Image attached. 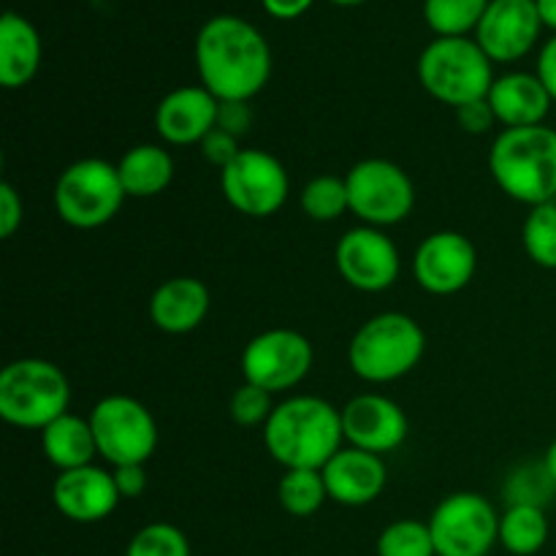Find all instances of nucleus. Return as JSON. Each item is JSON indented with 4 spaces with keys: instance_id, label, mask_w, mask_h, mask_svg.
Here are the masks:
<instances>
[{
    "instance_id": "nucleus-1",
    "label": "nucleus",
    "mask_w": 556,
    "mask_h": 556,
    "mask_svg": "<svg viewBox=\"0 0 556 556\" xmlns=\"http://www.w3.org/2000/svg\"><path fill=\"white\" fill-rule=\"evenodd\" d=\"M195 65L201 87L217 101H244L258 96L271 76V49L248 20L212 16L195 36Z\"/></svg>"
},
{
    "instance_id": "nucleus-2",
    "label": "nucleus",
    "mask_w": 556,
    "mask_h": 556,
    "mask_svg": "<svg viewBox=\"0 0 556 556\" xmlns=\"http://www.w3.org/2000/svg\"><path fill=\"white\" fill-rule=\"evenodd\" d=\"M264 445L286 470H324L345 448L342 413L320 396H291L264 424Z\"/></svg>"
},
{
    "instance_id": "nucleus-3",
    "label": "nucleus",
    "mask_w": 556,
    "mask_h": 556,
    "mask_svg": "<svg viewBox=\"0 0 556 556\" xmlns=\"http://www.w3.org/2000/svg\"><path fill=\"white\" fill-rule=\"evenodd\" d=\"M489 172L503 193L530 210L556 201V130L505 128L489 152Z\"/></svg>"
},
{
    "instance_id": "nucleus-4",
    "label": "nucleus",
    "mask_w": 556,
    "mask_h": 556,
    "mask_svg": "<svg viewBox=\"0 0 556 556\" xmlns=\"http://www.w3.org/2000/svg\"><path fill=\"white\" fill-rule=\"evenodd\" d=\"M427 351V334L405 313H380L353 334L348 364L367 383H391L418 367Z\"/></svg>"
},
{
    "instance_id": "nucleus-5",
    "label": "nucleus",
    "mask_w": 556,
    "mask_h": 556,
    "mask_svg": "<svg viewBox=\"0 0 556 556\" xmlns=\"http://www.w3.org/2000/svg\"><path fill=\"white\" fill-rule=\"evenodd\" d=\"M71 383L47 358H16L0 372V418L20 429H47L68 413Z\"/></svg>"
},
{
    "instance_id": "nucleus-6",
    "label": "nucleus",
    "mask_w": 556,
    "mask_h": 556,
    "mask_svg": "<svg viewBox=\"0 0 556 556\" xmlns=\"http://www.w3.org/2000/svg\"><path fill=\"white\" fill-rule=\"evenodd\" d=\"M418 79L429 96L459 109L489 98L494 85L492 60L467 36L434 38L418 58Z\"/></svg>"
},
{
    "instance_id": "nucleus-7",
    "label": "nucleus",
    "mask_w": 556,
    "mask_h": 556,
    "mask_svg": "<svg viewBox=\"0 0 556 556\" xmlns=\"http://www.w3.org/2000/svg\"><path fill=\"white\" fill-rule=\"evenodd\" d=\"M128 199L114 163L85 157L65 168L54 182V210L71 228H101L119 212Z\"/></svg>"
},
{
    "instance_id": "nucleus-8",
    "label": "nucleus",
    "mask_w": 556,
    "mask_h": 556,
    "mask_svg": "<svg viewBox=\"0 0 556 556\" xmlns=\"http://www.w3.org/2000/svg\"><path fill=\"white\" fill-rule=\"evenodd\" d=\"M98 456L112 467L147 465L157 448V424L139 400L125 394L103 396L90 413Z\"/></svg>"
},
{
    "instance_id": "nucleus-9",
    "label": "nucleus",
    "mask_w": 556,
    "mask_h": 556,
    "mask_svg": "<svg viewBox=\"0 0 556 556\" xmlns=\"http://www.w3.org/2000/svg\"><path fill=\"white\" fill-rule=\"evenodd\" d=\"M345 185L348 199H351V212L364 226H396L416 206L413 179L396 163L383 161V157L358 161L348 172Z\"/></svg>"
},
{
    "instance_id": "nucleus-10",
    "label": "nucleus",
    "mask_w": 556,
    "mask_h": 556,
    "mask_svg": "<svg viewBox=\"0 0 556 556\" xmlns=\"http://www.w3.org/2000/svg\"><path fill=\"white\" fill-rule=\"evenodd\" d=\"M438 556H486L500 543V516L483 494L456 492L429 516Z\"/></svg>"
},
{
    "instance_id": "nucleus-11",
    "label": "nucleus",
    "mask_w": 556,
    "mask_h": 556,
    "mask_svg": "<svg viewBox=\"0 0 556 556\" xmlns=\"http://www.w3.org/2000/svg\"><path fill=\"white\" fill-rule=\"evenodd\" d=\"M315 362L313 345L296 329H269L244 345L242 375L269 394L296 389L309 375Z\"/></svg>"
},
{
    "instance_id": "nucleus-12",
    "label": "nucleus",
    "mask_w": 556,
    "mask_h": 556,
    "mask_svg": "<svg viewBox=\"0 0 556 556\" xmlns=\"http://www.w3.org/2000/svg\"><path fill=\"white\" fill-rule=\"evenodd\" d=\"M220 188L228 204L248 217H269L286 204L288 172L271 152L242 150L231 166L220 172Z\"/></svg>"
},
{
    "instance_id": "nucleus-13",
    "label": "nucleus",
    "mask_w": 556,
    "mask_h": 556,
    "mask_svg": "<svg viewBox=\"0 0 556 556\" xmlns=\"http://www.w3.org/2000/svg\"><path fill=\"white\" fill-rule=\"evenodd\" d=\"M334 264L342 280L364 293L389 291L400 277V250L380 228L358 226L340 237Z\"/></svg>"
},
{
    "instance_id": "nucleus-14",
    "label": "nucleus",
    "mask_w": 556,
    "mask_h": 556,
    "mask_svg": "<svg viewBox=\"0 0 556 556\" xmlns=\"http://www.w3.org/2000/svg\"><path fill=\"white\" fill-rule=\"evenodd\" d=\"M478 269V250L465 233L438 231L429 233L416 250L413 271L418 286L432 296H451L470 286Z\"/></svg>"
},
{
    "instance_id": "nucleus-15",
    "label": "nucleus",
    "mask_w": 556,
    "mask_h": 556,
    "mask_svg": "<svg viewBox=\"0 0 556 556\" xmlns=\"http://www.w3.org/2000/svg\"><path fill=\"white\" fill-rule=\"evenodd\" d=\"M345 443L369 454H391L410 434V421L394 400L383 394H358L342 407Z\"/></svg>"
},
{
    "instance_id": "nucleus-16",
    "label": "nucleus",
    "mask_w": 556,
    "mask_h": 556,
    "mask_svg": "<svg viewBox=\"0 0 556 556\" xmlns=\"http://www.w3.org/2000/svg\"><path fill=\"white\" fill-rule=\"evenodd\" d=\"M541 27L535 0H489L476 41L492 63H514L535 47Z\"/></svg>"
},
{
    "instance_id": "nucleus-17",
    "label": "nucleus",
    "mask_w": 556,
    "mask_h": 556,
    "mask_svg": "<svg viewBox=\"0 0 556 556\" xmlns=\"http://www.w3.org/2000/svg\"><path fill=\"white\" fill-rule=\"evenodd\" d=\"M119 500L123 497L114 483V472L96 465L60 472L52 486L54 508L76 525H96V521L109 519Z\"/></svg>"
},
{
    "instance_id": "nucleus-18",
    "label": "nucleus",
    "mask_w": 556,
    "mask_h": 556,
    "mask_svg": "<svg viewBox=\"0 0 556 556\" xmlns=\"http://www.w3.org/2000/svg\"><path fill=\"white\" fill-rule=\"evenodd\" d=\"M220 101L206 87H177L155 112V128L163 141L174 147L201 144L217 128Z\"/></svg>"
},
{
    "instance_id": "nucleus-19",
    "label": "nucleus",
    "mask_w": 556,
    "mask_h": 556,
    "mask_svg": "<svg viewBox=\"0 0 556 556\" xmlns=\"http://www.w3.org/2000/svg\"><path fill=\"white\" fill-rule=\"evenodd\" d=\"M324 481L329 489V500L348 505V508H362L375 503L383 494L389 472L383 459L369 451L345 445L334 459L324 467Z\"/></svg>"
},
{
    "instance_id": "nucleus-20",
    "label": "nucleus",
    "mask_w": 556,
    "mask_h": 556,
    "mask_svg": "<svg viewBox=\"0 0 556 556\" xmlns=\"http://www.w3.org/2000/svg\"><path fill=\"white\" fill-rule=\"evenodd\" d=\"M210 313V291L195 277H172L161 282L150 299V318L166 334H188L204 324Z\"/></svg>"
},
{
    "instance_id": "nucleus-21",
    "label": "nucleus",
    "mask_w": 556,
    "mask_h": 556,
    "mask_svg": "<svg viewBox=\"0 0 556 556\" xmlns=\"http://www.w3.org/2000/svg\"><path fill=\"white\" fill-rule=\"evenodd\" d=\"M554 98L538 79V74H503L494 79L489 90V103H492L497 123L505 128H532L543 125Z\"/></svg>"
},
{
    "instance_id": "nucleus-22",
    "label": "nucleus",
    "mask_w": 556,
    "mask_h": 556,
    "mask_svg": "<svg viewBox=\"0 0 556 556\" xmlns=\"http://www.w3.org/2000/svg\"><path fill=\"white\" fill-rule=\"evenodd\" d=\"M41 65V36L30 20L5 11L0 20V85L20 90Z\"/></svg>"
},
{
    "instance_id": "nucleus-23",
    "label": "nucleus",
    "mask_w": 556,
    "mask_h": 556,
    "mask_svg": "<svg viewBox=\"0 0 556 556\" xmlns=\"http://www.w3.org/2000/svg\"><path fill=\"white\" fill-rule=\"evenodd\" d=\"M41 448L43 456L58 467L60 472L79 470V467L92 465L98 456L96 434H92L90 418L65 413L58 421L41 429Z\"/></svg>"
},
{
    "instance_id": "nucleus-24",
    "label": "nucleus",
    "mask_w": 556,
    "mask_h": 556,
    "mask_svg": "<svg viewBox=\"0 0 556 556\" xmlns=\"http://www.w3.org/2000/svg\"><path fill=\"white\" fill-rule=\"evenodd\" d=\"M117 172L125 193L134 199H152L172 185L174 157L157 144H136L119 157Z\"/></svg>"
},
{
    "instance_id": "nucleus-25",
    "label": "nucleus",
    "mask_w": 556,
    "mask_h": 556,
    "mask_svg": "<svg viewBox=\"0 0 556 556\" xmlns=\"http://www.w3.org/2000/svg\"><path fill=\"white\" fill-rule=\"evenodd\" d=\"M548 541V519L541 505H508L500 516V543L514 556H532Z\"/></svg>"
},
{
    "instance_id": "nucleus-26",
    "label": "nucleus",
    "mask_w": 556,
    "mask_h": 556,
    "mask_svg": "<svg viewBox=\"0 0 556 556\" xmlns=\"http://www.w3.org/2000/svg\"><path fill=\"white\" fill-rule=\"evenodd\" d=\"M489 0H424V20L438 38H462L478 30Z\"/></svg>"
},
{
    "instance_id": "nucleus-27",
    "label": "nucleus",
    "mask_w": 556,
    "mask_h": 556,
    "mask_svg": "<svg viewBox=\"0 0 556 556\" xmlns=\"http://www.w3.org/2000/svg\"><path fill=\"white\" fill-rule=\"evenodd\" d=\"M277 500H280L282 510L296 519H307L315 516L324 503L329 500V489H326L324 472L320 470H286L280 486H277Z\"/></svg>"
},
{
    "instance_id": "nucleus-28",
    "label": "nucleus",
    "mask_w": 556,
    "mask_h": 556,
    "mask_svg": "<svg viewBox=\"0 0 556 556\" xmlns=\"http://www.w3.org/2000/svg\"><path fill=\"white\" fill-rule=\"evenodd\" d=\"M521 242L532 264L556 269V201L532 206L521 228Z\"/></svg>"
},
{
    "instance_id": "nucleus-29",
    "label": "nucleus",
    "mask_w": 556,
    "mask_h": 556,
    "mask_svg": "<svg viewBox=\"0 0 556 556\" xmlns=\"http://www.w3.org/2000/svg\"><path fill=\"white\" fill-rule=\"evenodd\" d=\"M302 210L304 215L318 223H331L345 215L351 210L345 179L331 177V174L309 179L302 190Z\"/></svg>"
},
{
    "instance_id": "nucleus-30",
    "label": "nucleus",
    "mask_w": 556,
    "mask_h": 556,
    "mask_svg": "<svg viewBox=\"0 0 556 556\" xmlns=\"http://www.w3.org/2000/svg\"><path fill=\"white\" fill-rule=\"evenodd\" d=\"M378 556H438L429 525L413 519L389 525L378 538Z\"/></svg>"
},
{
    "instance_id": "nucleus-31",
    "label": "nucleus",
    "mask_w": 556,
    "mask_h": 556,
    "mask_svg": "<svg viewBox=\"0 0 556 556\" xmlns=\"http://www.w3.org/2000/svg\"><path fill=\"white\" fill-rule=\"evenodd\" d=\"M125 556H190V543L179 527L155 521L130 538Z\"/></svg>"
},
{
    "instance_id": "nucleus-32",
    "label": "nucleus",
    "mask_w": 556,
    "mask_h": 556,
    "mask_svg": "<svg viewBox=\"0 0 556 556\" xmlns=\"http://www.w3.org/2000/svg\"><path fill=\"white\" fill-rule=\"evenodd\" d=\"M271 396L275 394L253 383L239 386L231 394V402H228V413H231L233 424H239V427H264L269 421L271 410H275Z\"/></svg>"
},
{
    "instance_id": "nucleus-33",
    "label": "nucleus",
    "mask_w": 556,
    "mask_h": 556,
    "mask_svg": "<svg viewBox=\"0 0 556 556\" xmlns=\"http://www.w3.org/2000/svg\"><path fill=\"white\" fill-rule=\"evenodd\" d=\"M556 489V483L548 476L546 465L525 467V470L516 472L508 483V500L510 505H541L548 500Z\"/></svg>"
},
{
    "instance_id": "nucleus-34",
    "label": "nucleus",
    "mask_w": 556,
    "mask_h": 556,
    "mask_svg": "<svg viewBox=\"0 0 556 556\" xmlns=\"http://www.w3.org/2000/svg\"><path fill=\"white\" fill-rule=\"evenodd\" d=\"M239 152H242V147H239L237 136L228 134V130L223 128H215L204 141H201V155L206 157V163L220 168V172L237 161Z\"/></svg>"
},
{
    "instance_id": "nucleus-35",
    "label": "nucleus",
    "mask_w": 556,
    "mask_h": 556,
    "mask_svg": "<svg viewBox=\"0 0 556 556\" xmlns=\"http://www.w3.org/2000/svg\"><path fill=\"white\" fill-rule=\"evenodd\" d=\"M22 220H25V206H22V195L11 182H0V237L11 239L20 231Z\"/></svg>"
},
{
    "instance_id": "nucleus-36",
    "label": "nucleus",
    "mask_w": 556,
    "mask_h": 556,
    "mask_svg": "<svg viewBox=\"0 0 556 556\" xmlns=\"http://www.w3.org/2000/svg\"><path fill=\"white\" fill-rule=\"evenodd\" d=\"M456 119H459L462 128L472 136L489 134V130L497 125V114H494L489 98H481V101L465 103V106L456 109Z\"/></svg>"
},
{
    "instance_id": "nucleus-37",
    "label": "nucleus",
    "mask_w": 556,
    "mask_h": 556,
    "mask_svg": "<svg viewBox=\"0 0 556 556\" xmlns=\"http://www.w3.org/2000/svg\"><path fill=\"white\" fill-rule=\"evenodd\" d=\"M253 123V114L244 101H220V112H217V128L228 130L239 139L244 130Z\"/></svg>"
},
{
    "instance_id": "nucleus-38",
    "label": "nucleus",
    "mask_w": 556,
    "mask_h": 556,
    "mask_svg": "<svg viewBox=\"0 0 556 556\" xmlns=\"http://www.w3.org/2000/svg\"><path fill=\"white\" fill-rule=\"evenodd\" d=\"M114 483H117V492L123 500H136L147 492V470L144 465H123L114 467Z\"/></svg>"
},
{
    "instance_id": "nucleus-39",
    "label": "nucleus",
    "mask_w": 556,
    "mask_h": 556,
    "mask_svg": "<svg viewBox=\"0 0 556 556\" xmlns=\"http://www.w3.org/2000/svg\"><path fill=\"white\" fill-rule=\"evenodd\" d=\"M538 79L543 81V87L548 90V96L556 101V36L552 41H546L541 58H538Z\"/></svg>"
},
{
    "instance_id": "nucleus-40",
    "label": "nucleus",
    "mask_w": 556,
    "mask_h": 556,
    "mask_svg": "<svg viewBox=\"0 0 556 556\" xmlns=\"http://www.w3.org/2000/svg\"><path fill=\"white\" fill-rule=\"evenodd\" d=\"M261 3H264L266 14H271L275 20H296L315 0H261Z\"/></svg>"
},
{
    "instance_id": "nucleus-41",
    "label": "nucleus",
    "mask_w": 556,
    "mask_h": 556,
    "mask_svg": "<svg viewBox=\"0 0 556 556\" xmlns=\"http://www.w3.org/2000/svg\"><path fill=\"white\" fill-rule=\"evenodd\" d=\"M538 14H541V22L546 27L556 30V0H535Z\"/></svg>"
},
{
    "instance_id": "nucleus-42",
    "label": "nucleus",
    "mask_w": 556,
    "mask_h": 556,
    "mask_svg": "<svg viewBox=\"0 0 556 556\" xmlns=\"http://www.w3.org/2000/svg\"><path fill=\"white\" fill-rule=\"evenodd\" d=\"M543 465H546L548 476H552V481L556 483V440H554L552 445H548V451H546V459H543Z\"/></svg>"
},
{
    "instance_id": "nucleus-43",
    "label": "nucleus",
    "mask_w": 556,
    "mask_h": 556,
    "mask_svg": "<svg viewBox=\"0 0 556 556\" xmlns=\"http://www.w3.org/2000/svg\"><path fill=\"white\" fill-rule=\"evenodd\" d=\"M334 5H345V9H351V5H362L367 3V0H331Z\"/></svg>"
}]
</instances>
